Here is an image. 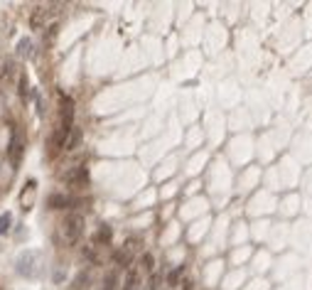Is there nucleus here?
<instances>
[{
	"mask_svg": "<svg viewBox=\"0 0 312 290\" xmlns=\"http://www.w3.org/2000/svg\"><path fill=\"white\" fill-rule=\"evenodd\" d=\"M15 270L22 278H40L42 276V254L40 251H22L15 261Z\"/></svg>",
	"mask_w": 312,
	"mask_h": 290,
	"instance_id": "f257e3e1",
	"label": "nucleus"
},
{
	"mask_svg": "<svg viewBox=\"0 0 312 290\" xmlns=\"http://www.w3.org/2000/svg\"><path fill=\"white\" fill-rule=\"evenodd\" d=\"M84 234V216L82 214H69L64 222H62V238L66 244H76Z\"/></svg>",
	"mask_w": 312,
	"mask_h": 290,
	"instance_id": "f03ea898",
	"label": "nucleus"
},
{
	"mask_svg": "<svg viewBox=\"0 0 312 290\" xmlns=\"http://www.w3.org/2000/svg\"><path fill=\"white\" fill-rule=\"evenodd\" d=\"M22 155H25V133H22L20 126H15L12 136H10V145H8V160H10V165L18 168L20 160H22Z\"/></svg>",
	"mask_w": 312,
	"mask_h": 290,
	"instance_id": "7ed1b4c3",
	"label": "nucleus"
},
{
	"mask_svg": "<svg viewBox=\"0 0 312 290\" xmlns=\"http://www.w3.org/2000/svg\"><path fill=\"white\" fill-rule=\"evenodd\" d=\"M34 194H37V180H28L25 187L20 190V194H18V202H20V206H22L25 212L32 209V204H34Z\"/></svg>",
	"mask_w": 312,
	"mask_h": 290,
	"instance_id": "20e7f679",
	"label": "nucleus"
},
{
	"mask_svg": "<svg viewBox=\"0 0 312 290\" xmlns=\"http://www.w3.org/2000/svg\"><path fill=\"white\" fill-rule=\"evenodd\" d=\"M52 8H54V5H40V8H34V12H32V20H30V22H32V28H34V30H42V28H44V25H47V20H50V18L57 12V10H52Z\"/></svg>",
	"mask_w": 312,
	"mask_h": 290,
	"instance_id": "39448f33",
	"label": "nucleus"
},
{
	"mask_svg": "<svg viewBox=\"0 0 312 290\" xmlns=\"http://www.w3.org/2000/svg\"><path fill=\"white\" fill-rule=\"evenodd\" d=\"M64 180H66L72 187H84L86 182H88V172H86V168H82V165H79V168H74L72 172H66V177H64Z\"/></svg>",
	"mask_w": 312,
	"mask_h": 290,
	"instance_id": "423d86ee",
	"label": "nucleus"
},
{
	"mask_svg": "<svg viewBox=\"0 0 312 290\" xmlns=\"http://www.w3.org/2000/svg\"><path fill=\"white\" fill-rule=\"evenodd\" d=\"M15 82V64L12 62H5L2 64V76H0V84L2 86H10Z\"/></svg>",
	"mask_w": 312,
	"mask_h": 290,
	"instance_id": "0eeeda50",
	"label": "nucleus"
},
{
	"mask_svg": "<svg viewBox=\"0 0 312 290\" xmlns=\"http://www.w3.org/2000/svg\"><path fill=\"white\" fill-rule=\"evenodd\" d=\"M114 261L118 263L120 268H128V266H130V261H133V254H130V251L123 246V248H118V251L114 254Z\"/></svg>",
	"mask_w": 312,
	"mask_h": 290,
	"instance_id": "6e6552de",
	"label": "nucleus"
},
{
	"mask_svg": "<svg viewBox=\"0 0 312 290\" xmlns=\"http://www.w3.org/2000/svg\"><path fill=\"white\" fill-rule=\"evenodd\" d=\"M20 59H28L32 54V40L30 37H22L20 42H18V52H15Z\"/></svg>",
	"mask_w": 312,
	"mask_h": 290,
	"instance_id": "1a4fd4ad",
	"label": "nucleus"
},
{
	"mask_svg": "<svg viewBox=\"0 0 312 290\" xmlns=\"http://www.w3.org/2000/svg\"><path fill=\"white\" fill-rule=\"evenodd\" d=\"M69 197H64V194H52L50 200H47V206L50 209H62V206H69Z\"/></svg>",
	"mask_w": 312,
	"mask_h": 290,
	"instance_id": "9d476101",
	"label": "nucleus"
},
{
	"mask_svg": "<svg viewBox=\"0 0 312 290\" xmlns=\"http://www.w3.org/2000/svg\"><path fill=\"white\" fill-rule=\"evenodd\" d=\"M138 288V270H128V276H126V286L123 290H136Z\"/></svg>",
	"mask_w": 312,
	"mask_h": 290,
	"instance_id": "9b49d317",
	"label": "nucleus"
},
{
	"mask_svg": "<svg viewBox=\"0 0 312 290\" xmlns=\"http://www.w3.org/2000/svg\"><path fill=\"white\" fill-rule=\"evenodd\" d=\"M10 222H12L10 212H2V214H0V236H5V234L10 232Z\"/></svg>",
	"mask_w": 312,
	"mask_h": 290,
	"instance_id": "f8f14e48",
	"label": "nucleus"
},
{
	"mask_svg": "<svg viewBox=\"0 0 312 290\" xmlns=\"http://www.w3.org/2000/svg\"><path fill=\"white\" fill-rule=\"evenodd\" d=\"M111 241V229L108 226H101L98 234H96V238H94V244H108Z\"/></svg>",
	"mask_w": 312,
	"mask_h": 290,
	"instance_id": "ddd939ff",
	"label": "nucleus"
},
{
	"mask_svg": "<svg viewBox=\"0 0 312 290\" xmlns=\"http://www.w3.org/2000/svg\"><path fill=\"white\" fill-rule=\"evenodd\" d=\"M116 286H118V273H108L104 278V290H116Z\"/></svg>",
	"mask_w": 312,
	"mask_h": 290,
	"instance_id": "4468645a",
	"label": "nucleus"
},
{
	"mask_svg": "<svg viewBox=\"0 0 312 290\" xmlns=\"http://www.w3.org/2000/svg\"><path fill=\"white\" fill-rule=\"evenodd\" d=\"M152 263H155V258H152L150 254H145V256L140 258V266L145 268V270H152Z\"/></svg>",
	"mask_w": 312,
	"mask_h": 290,
	"instance_id": "2eb2a0df",
	"label": "nucleus"
},
{
	"mask_svg": "<svg viewBox=\"0 0 312 290\" xmlns=\"http://www.w3.org/2000/svg\"><path fill=\"white\" fill-rule=\"evenodd\" d=\"M86 280H88V273H82V276L76 278V283H74V290H82L86 286Z\"/></svg>",
	"mask_w": 312,
	"mask_h": 290,
	"instance_id": "dca6fc26",
	"label": "nucleus"
},
{
	"mask_svg": "<svg viewBox=\"0 0 312 290\" xmlns=\"http://www.w3.org/2000/svg\"><path fill=\"white\" fill-rule=\"evenodd\" d=\"M20 94H22V98H25V91H28V76H25V72H22V74H20Z\"/></svg>",
	"mask_w": 312,
	"mask_h": 290,
	"instance_id": "f3484780",
	"label": "nucleus"
},
{
	"mask_svg": "<svg viewBox=\"0 0 312 290\" xmlns=\"http://www.w3.org/2000/svg\"><path fill=\"white\" fill-rule=\"evenodd\" d=\"M180 276H182V268H174V270L170 273V278H168L170 286H177V278H180Z\"/></svg>",
	"mask_w": 312,
	"mask_h": 290,
	"instance_id": "a211bd4d",
	"label": "nucleus"
}]
</instances>
